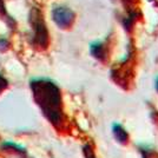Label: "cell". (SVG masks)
Instances as JSON below:
<instances>
[{
    "instance_id": "2",
    "label": "cell",
    "mask_w": 158,
    "mask_h": 158,
    "mask_svg": "<svg viewBox=\"0 0 158 158\" xmlns=\"http://www.w3.org/2000/svg\"><path fill=\"white\" fill-rule=\"evenodd\" d=\"M30 19H31L33 31H34L33 40H34L35 45L40 47H45L47 44V40H48V34H47L46 26H45L43 15H41L39 10L33 8L31 11V14H30Z\"/></svg>"
},
{
    "instance_id": "5",
    "label": "cell",
    "mask_w": 158,
    "mask_h": 158,
    "mask_svg": "<svg viewBox=\"0 0 158 158\" xmlns=\"http://www.w3.org/2000/svg\"><path fill=\"white\" fill-rule=\"evenodd\" d=\"M6 86H7V81H6V79H5V78H2V77L0 76V92H1V91H2V90H4L5 87H6Z\"/></svg>"
},
{
    "instance_id": "3",
    "label": "cell",
    "mask_w": 158,
    "mask_h": 158,
    "mask_svg": "<svg viewBox=\"0 0 158 158\" xmlns=\"http://www.w3.org/2000/svg\"><path fill=\"white\" fill-rule=\"evenodd\" d=\"M53 20L54 23L61 28L71 26L74 20V14L71 10L66 8V7H57L53 10Z\"/></svg>"
},
{
    "instance_id": "6",
    "label": "cell",
    "mask_w": 158,
    "mask_h": 158,
    "mask_svg": "<svg viewBox=\"0 0 158 158\" xmlns=\"http://www.w3.org/2000/svg\"><path fill=\"white\" fill-rule=\"evenodd\" d=\"M8 46V43L5 39H0V50H5Z\"/></svg>"
},
{
    "instance_id": "7",
    "label": "cell",
    "mask_w": 158,
    "mask_h": 158,
    "mask_svg": "<svg viewBox=\"0 0 158 158\" xmlns=\"http://www.w3.org/2000/svg\"><path fill=\"white\" fill-rule=\"evenodd\" d=\"M157 90H158V81H157Z\"/></svg>"
},
{
    "instance_id": "1",
    "label": "cell",
    "mask_w": 158,
    "mask_h": 158,
    "mask_svg": "<svg viewBox=\"0 0 158 158\" xmlns=\"http://www.w3.org/2000/svg\"><path fill=\"white\" fill-rule=\"evenodd\" d=\"M34 99L41 111L53 125H59L61 120L60 93L58 87L50 80L37 79L31 83Z\"/></svg>"
},
{
    "instance_id": "4",
    "label": "cell",
    "mask_w": 158,
    "mask_h": 158,
    "mask_svg": "<svg viewBox=\"0 0 158 158\" xmlns=\"http://www.w3.org/2000/svg\"><path fill=\"white\" fill-rule=\"evenodd\" d=\"M113 131H114V133L117 135L116 137H117L120 142H125L126 139H127V135H126V132L124 131V129H123V127H120L119 125L114 126V127H113Z\"/></svg>"
}]
</instances>
